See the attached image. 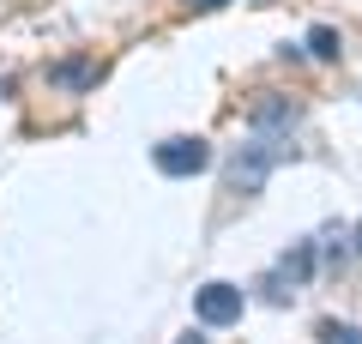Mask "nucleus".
Segmentation results:
<instances>
[{
    "mask_svg": "<svg viewBox=\"0 0 362 344\" xmlns=\"http://www.w3.org/2000/svg\"><path fill=\"white\" fill-rule=\"evenodd\" d=\"M356 254H362V224H356Z\"/></svg>",
    "mask_w": 362,
    "mask_h": 344,
    "instance_id": "9",
    "label": "nucleus"
},
{
    "mask_svg": "<svg viewBox=\"0 0 362 344\" xmlns=\"http://www.w3.org/2000/svg\"><path fill=\"white\" fill-rule=\"evenodd\" d=\"M278 157H284V145L254 133V145H242L235 164H230V188H235V193H259V181H266V169L278 164Z\"/></svg>",
    "mask_w": 362,
    "mask_h": 344,
    "instance_id": "2",
    "label": "nucleus"
},
{
    "mask_svg": "<svg viewBox=\"0 0 362 344\" xmlns=\"http://www.w3.org/2000/svg\"><path fill=\"white\" fill-rule=\"evenodd\" d=\"M320 344H362V326H350V320H320Z\"/></svg>",
    "mask_w": 362,
    "mask_h": 344,
    "instance_id": "6",
    "label": "nucleus"
},
{
    "mask_svg": "<svg viewBox=\"0 0 362 344\" xmlns=\"http://www.w3.org/2000/svg\"><path fill=\"white\" fill-rule=\"evenodd\" d=\"M308 55H320V61H338V30H332V25H314V30H308Z\"/></svg>",
    "mask_w": 362,
    "mask_h": 344,
    "instance_id": "5",
    "label": "nucleus"
},
{
    "mask_svg": "<svg viewBox=\"0 0 362 344\" xmlns=\"http://www.w3.org/2000/svg\"><path fill=\"white\" fill-rule=\"evenodd\" d=\"M181 344H206V338H199V332H187V338H181Z\"/></svg>",
    "mask_w": 362,
    "mask_h": 344,
    "instance_id": "8",
    "label": "nucleus"
},
{
    "mask_svg": "<svg viewBox=\"0 0 362 344\" xmlns=\"http://www.w3.org/2000/svg\"><path fill=\"white\" fill-rule=\"evenodd\" d=\"M296 103H290V97H259L254 103V115H247V127H254L259 133V139H278V133H290V127H296Z\"/></svg>",
    "mask_w": 362,
    "mask_h": 344,
    "instance_id": "4",
    "label": "nucleus"
},
{
    "mask_svg": "<svg viewBox=\"0 0 362 344\" xmlns=\"http://www.w3.org/2000/svg\"><path fill=\"white\" fill-rule=\"evenodd\" d=\"M151 164L163 169V176L187 181V176H199V169H211V145L199 139V133H175V139H157L151 145Z\"/></svg>",
    "mask_w": 362,
    "mask_h": 344,
    "instance_id": "1",
    "label": "nucleus"
},
{
    "mask_svg": "<svg viewBox=\"0 0 362 344\" xmlns=\"http://www.w3.org/2000/svg\"><path fill=\"white\" fill-rule=\"evenodd\" d=\"M242 308H247V296L235 290V284H199L194 290V314H199V326H235L242 320Z\"/></svg>",
    "mask_w": 362,
    "mask_h": 344,
    "instance_id": "3",
    "label": "nucleus"
},
{
    "mask_svg": "<svg viewBox=\"0 0 362 344\" xmlns=\"http://www.w3.org/2000/svg\"><path fill=\"white\" fill-rule=\"evenodd\" d=\"M54 79H61V85H90V79H97V67L73 61V67H54Z\"/></svg>",
    "mask_w": 362,
    "mask_h": 344,
    "instance_id": "7",
    "label": "nucleus"
}]
</instances>
